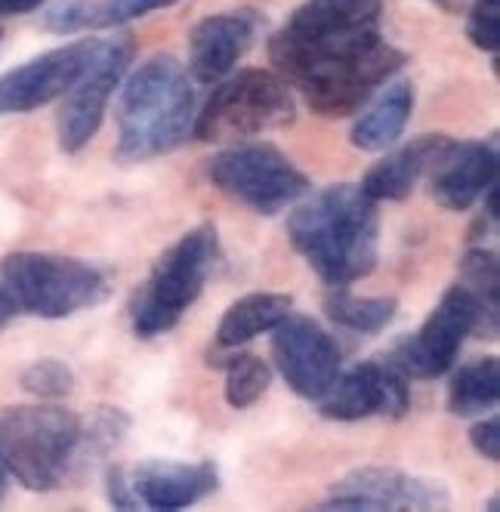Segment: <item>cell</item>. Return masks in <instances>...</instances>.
Wrapping results in <instances>:
<instances>
[{
  "label": "cell",
  "instance_id": "obj_1",
  "mask_svg": "<svg viewBox=\"0 0 500 512\" xmlns=\"http://www.w3.org/2000/svg\"><path fill=\"white\" fill-rule=\"evenodd\" d=\"M383 0H303L269 41L278 75L294 84L315 115L346 118L408 62L383 41Z\"/></svg>",
  "mask_w": 500,
  "mask_h": 512
},
{
  "label": "cell",
  "instance_id": "obj_2",
  "mask_svg": "<svg viewBox=\"0 0 500 512\" xmlns=\"http://www.w3.org/2000/svg\"><path fill=\"white\" fill-rule=\"evenodd\" d=\"M291 247L328 287H349L374 272L380 256L377 201L340 182L312 195L288 216Z\"/></svg>",
  "mask_w": 500,
  "mask_h": 512
},
{
  "label": "cell",
  "instance_id": "obj_3",
  "mask_svg": "<svg viewBox=\"0 0 500 512\" xmlns=\"http://www.w3.org/2000/svg\"><path fill=\"white\" fill-rule=\"evenodd\" d=\"M118 161L139 164L176 152L195 124L189 71L173 56H152L127 78L118 99Z\"/></svg>",
  "mask_w": 500,
  "mask_h": 512
},
{
  "label": "cell",
  "instance_id": "obj_4",
  "mask_svg": "<svg viewBox=\"0 0 500 512\" xmlns=\"http://www.w3.org/2000/svg\"><path fill=\"white\" fill-rule=\"evenodd\" d=\"M81 417L56 405L0 411V466L28 491H56L81 448Z\"/></svg>",
  "mask_w": 500,
  "mask_h": 512
},
{
  "label": "cell",
  "instance_id": "obj_5",
  "mask_svg": "<svg viewBox=\"0 0 500 512\" xmlns=\"http://www.w3.org/2000/svg\"><path fill=\"white\" fill-rule=\"evenodd\" d=\"M220 260V235L213 226H198L170 244L152 266L146 284L130 303V324L139 340L173 331L189 306L201 297L207 278Z\"/></svg>",
  "mask_w": 500,
  "mask_h": 512
},
{
  "label": "cell",
  "instance_id": "obj_6",
  "mask_svg": "<svg viewBox=\"0 0 500 512\" xmlns=\"http://www.w3.org/2000/svg\"><path fill=\"white\" fill-rule=\"evenodd\" d=\"M0 281L7 284L19 312L50 321L93 309L109 297V275L93 263L62 253H7L0 263Z\"/></svg>",
  "mask_w": 500,
  "mask_h": 512
},
{
  "label": "cell",
  "instance_id": "obj_7",
  "mask_svg": "<svg viewBox=\"0 0 500 512\" xmlns=\"http://www.w3.org/2000/svg\"><path fill=\"white\" fill-rule=\"evenodd\" d=\"M294 121L297 102L291 84L278 71L250 68L229 81H220L195 118L192 133L201 142H244L284 130Z\"/></svg>",
  "mask_w": 500,
  "mask_h": 512
},
{
  "label": "cell",
  "instance_id": "obj_8",
  "mask_svg": "<svg viewBox=\"0 0 500 512\" xmlns=\"http://www.w3.org/2000/svg\"><path fill=\"white\" fill-rule=\"evenodd\" d=\"M207 176L226 198L272 216L309 195V176L269 142L235 145L210 158Z\"/></svg>",
  "mask_w": 500,
  "mask_h": 512
},
{
  "label": "cell",
  "instance_id": "obj_9",
  "mask_svg": "<svg viewBox=\"0 0 500 512\" xmlns=\"http://www.w3.org/2000/svg\"><path fill=\"white\" fill-rule=\"evenodd\" d=\"M473 331H479V306L467 294V287L454 284L445 290L430 318L420 324V331L392 349L389 361L408 380H436L454 368L460 346Z\"/></svg>",
  "mask_w": 500,
  "mask_h": 512
},
{
  "label": "cell",
  "instance_id": "obj_10",
  "mask_svg": "<svg viewBox=\"0 0 500 512\" xmlns=\"http://www.w3.org/2000/svg\"><path fill=\"white\" fill-rule=\"evenodd\" d=\"M105 44L109 41H96V38L71 41L65 47L41 53L31 62L7 71L0 78V115H25L62 99L102 56Z\"/></svg>",
  "mask_w": 500,
  "mask_h": 512
},
{
  "label": "cell",
  "instance_id": "obj_11",
  "mask_svg": "<svg viewBox=\"0 0 500 512\" xmlns=\"http://www.w3.org/2000/svg\"><path fill=\"white\" fill-rule=\"evenodd\" d=\"M130 62H133V44L127 38L109 41L102 56L87 68V75L62 96L56 112V136L65 155H78L99 133L105 108H109L112 93L124 81Z\"/></svg>",
  "mask_w": 500,
  "mask_h": 512
},
{
  "label": "cell",
  "instance_id": "obj_12",
  "mask_svg": "<svg viewBox=\"0 0 500 512\" xmlns=\"http://www.w3.org/2000/svg\"><path fill=\"white\" fill-rule=\"evenodd\" d=\"M272 361L300 398L318 401L343 368L337 340L309 315H288L272 331Z\"/></svg>",
  "mask_w": 500,
  "mask_h": 512
},
{
  "label": "cell",
  "instance_id": "obj_13",
  "mask_svg": "<svg viewBox=\"0 0 500 512\" xmlns=\"http://www.w3.org/2000/svg\"><path fill=\"white\" fill-rule=\"evenodd\" d=\"M448 488L442 482L411 475L396 466H362L346 472L331 485L321 509L340 512H383V509H442L448 506Z\"/></svg>",
  "mask_w": 500,
  "mask_h": 512
},
{
  "label": "cell",
  "instance_id": "obj_14",
  "mask_svg": "<svg viewBox=\"0 0 500 512\" xmlns=\"http://www.w3.org/2000/svg\"><path fill=\"white\" fill-rule=\"evenodd\" d=\"M321 417L355 423L368 417H389L399 420L411 408L408 377L389 358H368L355 364L352 371L337 374L328 392L318 398Z\"/></svg>",
  "mask_w": 500,
  "mask_h": 512
},
{
  "label": "cell",
  "instance_id": "obj_15",
  "mask_svg": "<svg viewBox=\"0 0 500 512\" xmlns=\"http://www.w3.org/2000/svg\"><path fill=\"white\" fill-rule=\"evenodd\" d=\"M266 19L257 10H235L201 19L189 34V75L198 84H220L257 44Z\"/></svg>",
  "mask_w": 500,
  "mask_h": 512
},
{
  "label": "cell",
  "instance_id": "obj_16",
  "mask_svg": "<svg viewBox=\"0 0 500 512\" xmlns=\"http://www.w3.org/2000/svg\"><path fill=\"white\" fill-rule=\"evenodd\" d=\"M494 182H497L494 139H467V142L451 139V145L430 170V189L436 204L454 213L470 210Z\"/></svg>",
  "mask_w": 500,
  "mask_h": 512
},
{
  "label": "cell",
  "instance_id": "obj_17",
  "mask_svg": "<svg viewBox=\"0 0 500 512\" xmlns=\"http://www.w3.org/2000/svg\"><path fill=\"white\" fill-rule=\"evenodd\" d=\"M127 479L139 506L176 512L217 491L220 472L210 460H198V463L146 460V463H139Z\"/></svg>",
  "mask_w": 500,
  "mask_h": 512
},
{
  "label": "cell",
  "instance_id": "obj_18",
  "mask_svg": "<svg viewBox=\"0 0 500 512\" xmlns=\"http://www.w3.org/2000/svg\"><path fill=\"white\" fill-rule=\"evenodd\" d=\"M448 145H451V136H442V133L411 139L408 145L386 155L365 173V179H362L365 195L374 198L377 204L380 201H405L417 189V182L436 167V161L442 158Z\"/></svg>",
  "mask_w": 500,
  "mask_h": 512
},
{
  "label": "cell",
  "instance_id": "obj_19",
  "mask_svg": "<svg viewBox=\"0 0 500 512\" xmlns=\"http://www.w3.org/2000/svg\"><path fill=\"white\" fill-rule=\"evenodd\" d=\"M414 102L417 96L408 81L389 84L352 124V145L362 152H383L389 145H396L414 115Z\"/></svg>",
  "mask_w": 500,
  "mask_h": 512
},
{
  "label": "cell",
  "instance_id": "obj_20",
  "mask_svg": "<svg viewBox=\"0 0 500 512\" xmlns=\"http://www.w3.org/2000/svg\"><path fill=\"white\" fill-rule=\"evenodd\" d=\"M291 309L294 300L288 294H247L235 300L217 327V349H238L263 334H272L291 315Z\"/></svg>",
  "mask_w": 500,
  "mask_h": 512
},
{
  "label": "cell",
  "instance_id": "obj_21",
  "mask_svg": "<svg viewBox=\"0 0 500 512\" xmlns=\"http://www.w3.org/2000/svg\"><path fill=\"white\" fill-rule=\"evenodd\" d=\"M497 398H500V364L494 355L463 364L448 383V411L454 417H479L497 408Z\"/></svg>",
  "mask_w": 500,
  "mask_h": 512
},
{
  "label": "cell",
  "instance_id": "obj_22",
  "mask_svg": "<svg viewBox=\"0 0 500 512\" xmlns=\"http://www.w3.org/2000/svg\"><path fill=\"white\" fill-rule=\"evenodd\" d=\"M460 284L479 306V334L497 337V312H500V266L497 253L485 247L467 250L460 260Z\"/></svg>",
  "mask_w": 500,
  "mask_h": 512
},
{
  "label": "cell",
  "instance_id": "obj_23",
  "mask_svg": "<svg viewBox=\"0 0 500 512\" xmlns=\"http://www.w3.org/2000/svg\"><path fill=\"white\" fill-rule=\"evenodd\" d=\"M399 303L392 297H352L346 287H331L325 300V312L331 321L352 334H380L396 318Z\"/></svg>",
  "mask_w": 500,
  "mask_h": 512
},
{
  "label": "cell",
  "instance_id": "obj_24",
  "mask_svg": "<svg viewBox=\"0 0 500 512\" xmlns=\"http://www.w3.org/2000/svg\"><path fill=\"white\" fill-rule=\"evenodd\" d=\"M213 364L226 371V401L235 411L257 405L272 383V368L254 352H238Z\"/></svg>",
  "mask_w": 500,
  "mask_h": 512
},
{
  "label": "cell",
  "instance_id": "obj_25",
  "mask_svg": "<svg viewBox=\"0 0 500 512\" xmlns=\"http://www.w3.org/2000/svg\"><path fill=\"white\" fill-rule=\"evenodd\" d=\"M22 389L38 398H62L75 389V371L59 358H41L22 371Z\"/></svg>",
  "mask_w": 500,
  "mask_h": 512
},
{
  "label": "cell",
  "instance_id": "obj_26",
  "mask_svg": "<svg viewBox=\"0 0 500 512\" xmlns=\"http://www.w3.org/2000/svg\"><path fill=\"white\" fill-rule=\"evenodd\" d=\"M467 34L479 50L497 53V47H500V7L473 0V10L467 19Z\"/></svg>",
  "mask_w": 500,
  "mask_h": 512
},
{
  "label": "cell",
  "instance_id": "obj_27",
  "mask_svg": "<svg viewBox=\"0 0 500 512\" xmlns=\"http://www.w3.org/2000/svg\"><path fill=\"white\" fill-rule=\"evenodd\" d=\"M470 445L479 457L497 463L500 457V420L497 417H485L470 429Z\"/></svg>",
  "mask_w": 500,
  "mask_h": 512
},
{
  "label": "cell",
  "instance_id": "obj_28",
  "mask_svg": "<svg viewBox=\"0 0 500 512\" xmlns=\"http://www.w3.org/2000/svg\"><path fill=\"white\" fill-rule=\"evenodd\" d=\"M105 485H109V500L115 509H139V500H136L127 472L121 466H112L109 472H105Z\"/></svg>",
  "mask_w": 500,
  "mask_h": 512
},
{
  "label": "cell",
  "instance_id": "obj_29",
  "mask_svg": "<svg viewBox=\"0 0 500 512\" xmlns=\"http://www.w3.org/2000/svg\"><path fill=\"white\" fill-rule=\"evenodd\" d=\"M44 4H47V0H0V19L34 13V10H41Z\"/></svg>",
  "mask_w": 500,
  "mask_h": 512
},
{
  "label": "cell",
  "instance_id": "obj_30",
  "mask_svg": "<svg viewBox=\"0 0 500 512\" xmlns=\"http://www.w3.org/2000/svg\"><path fill=\"white\" fill-rule=\"evenodd\" d=\"M16 312H19V306H16V300L10 297V290H7V284L0 281V331L16 318Z\"/></svg>",
  "mask_w": 500,
  "mask_h": 512
},
{
  "label": "cell",
  "instance_id": "obj_31",
  "mask_svg": "<svg viewBox=\"0 0 500 512\" xmlns=\"http://www.w3.org/2000/svg\"><path fill=\"white\" fill-rule=\"evenodd\" d=\"M4 488H7V469L0 466V497H4Z\"/></svg>",
  "mask_w": 500,
  "mask_h": 512
},
{
  "label": "cell",
  "instance_id": "obj_32",
  "mask_svg": "<svg viewBox=\"0 0 500 512\" xmlns=\"http://www.w3.org/2000/svg\"><path fill=\"white\" fill-rule=\"evenodd\" d=\"M479 4H491V7H500V0H479Z\"/></svg>",
  "mask_w": 500,
  "mask_h": 512
},
{
  "label": "cell",
  "instance_id": "obj_33",
  "mask_svg": "<svg viewBox=\"0 0 500 512\" xmlns=\"http://www.w3.org/2000/svg\"><path fill=\"white\" fill-rule=\"evenodd\" d=\"M161 4H164V7H170V4H176V0H161Z\"/></svg>",
  "mask_w": 500,
  "mask_h": 512
},
{
  "label": "cell",
  "instance_id": "obj_34",
  "mask_svg": "<svg viewBox=\"0 0 500 512\" xmlns=\"http://www.w3.org/2000/svg\"><path fill=\"white\" fill-rule=\"evenodd\" d=\"M0 34H4V31H0Z\"/></svg>",
  "mask_w": 500,
  "mask_h": 512
}]
</instances>
